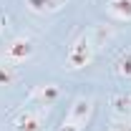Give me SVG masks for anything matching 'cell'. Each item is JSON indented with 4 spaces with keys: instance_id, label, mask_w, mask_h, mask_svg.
Instances as JSON below:
<instances>
[{
    "instance_id": "3",
    "label": "cell",
    "mask_w": 131,
    "mask_h": 131,
    "mask_svg": "<svg viewBox=\"0 0 131 131\" xmlns=\"http://www.w3.org/2000/svg\"><path fill=\"white\" fill-rule=\"evenodd\" d=\"M33 50H35L33 38L20 35V38H15V40H10V46L5 48V53H3V61H5V63H10V66L23 63V61H28V58L33 56Z\"/></svg>"
},
{
    "instance_id": "11",
    "label": "cell",
    "mask_w": 131,
    "mask_h": 131,
    "mask_svg": "<svg viewBox=\"0 0 131 131\" xmlns=\"http://www.w3.org/2000/svg\"><path fill=\"white\" fill-rule=\"evenodd\" d=\"M108 131H131V126L129 124H116V126H111Z\"/></svg>"
},
{
    "instance_id": "12",
    "label": "cell",
    "mask_w": 131,
    "mask_h": 131,
    "mask_svg": "<svg viewBox=\"0 0 131 131\" xmlns=\"http://www.w3.org/2000/svg\"><path fill=\"white\" fill-rule=\"evenodd\" d=\"M53 3H56V5H58V8H61V5H63L66 0H53Z\"/></svg>"
},
{
    "instance_id": "5",
    "label": "cell",
    "mask_w": 131,
    "mask_h": 131,
    "mask_svg": "<svg viewBox=\"0 0 131 131\" xmlns=\"http://www.w3.org/2000/svg\"><path fill=\"white\" fill-rule=\"evenodd\" d=\"M13 126H15V131H40L43 118H40L38 111H33V108H23L13 118Z\"/></svg>"
},
{
    "instance_id": "2",
    "label": "cell",
    "mask_w": 131,
    "mask_h": 131,
    "mask_svg": "<svg viewBox=\"0 0 131 131\" xmlns=\"http://www.w3.org/2000/svg\"><path fill=\"white\" fill-rule=\"evenodd\" d=\"M93 58V43L91 38L81 33L73 38V43L68 46V53H66V68L68 71H78V68H86Z\"/></svg>"
},
{
    "instance_id": "6",
    "label": "cell",
    "mask_w": 131,
    "mask_h": 131,
    "mask_svg": "<svg viewBox=\"0 0 131 131\" xmlns=\"http://www.w3.org/2000/svg\"><path fill=\"white\" fill-rule=\"evenodd\" d=\"M111 111H114L116 118L131 116V93H116L111 98Z\"/></svg>"
},
{
    "instance_id": "8",
    "label": "cell",
    "mask_w": 131,
    "mask_h": 131,
    "mask_svg": "<svg viewBox=\"0 0 131 131\" xmlns=\"http://www.w3.org/2000/svg\"><path fill=\"white\" fill-rule=\"evenodd\" d=\"M25 8L33 10V13H53V10H58V5L53 0H25Z\"/></svg>"
},
{
    "instance_id": "10",
    "label": "cell",
    "mask_w": 131,
    "mask_h": 131,
    "mask_svg": "<svg viewBox=\"0 0 131 131\" xmlns=\"http://www.w3.org/2000/svg\"><path fill=\"white\" fill-rule=\"evenodd\" d=\"M15 81V66H0V86H10V83Z\"/></svg>"
},
{
    "instance_id": "9",
    "label": "cell",
    "mask_w": 131,
    "mask_h": 131,
    "mask_svg": "<svg viewBox=\"0 0 131 131\" xmlns=\"http://www.w3.org/2000/svg\"><path fill=\"white\" fill-rule=\"evenodd\" d=\"M116 73H118L121 78H131V50L124 53V56L116 61Z\"/></svg>"
},
{
    "instance_id": "4",
    "label": "cell",
    "mask_w": 131,
    "mask_h": 131,
    "mask_svg": "<svg viewBox=\"0 0 131 131\" xmlns=\"http://www.w3.org/2000/svg\"><path fill=\"white\" fill-rule=\"evenodd\" d=\"M58 98H61V86L58 83H43V86H35L30 91V101L38 103V106H53Z\"/></svg>"
},
{
    "instance_id": "7",
    "label": "cell",
    "mask_w": 131,
    "mask_h": 131,
    "mask_svg": "<svg viewBox=\"0 0 131 131\" xmlns=\"http://www.w3.org/2000/svg\"><path fill=\"white\" fill-rule=\"evenodd\" d=\"M108 13L118 20H131V0H108Z\"/></svg>"
},
{
    "instance_id": "1",
    "label": "cell",
    "mask_w": 131,
    "mask_h": 131,
    "mask_svg": "<svg viewBox=\"0 0 131 131\" xmlns=\"http://www.w3.org/2000/svg\"><path fill=\"white\" fill-rule=\"evenodd\" d=\"M93 114V98L88 96H78L73 101V106L68 108V116L63 118V126L58 131H83L88 118Z\"/></svg>"
}]
</instances>
